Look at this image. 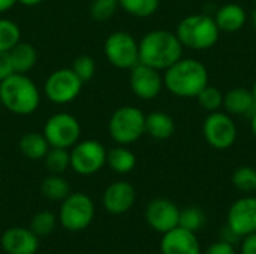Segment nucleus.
<instances>
[{
  "mask_svg": "<svg viewBox=\"0 0 256 254\" xmlns=\"http://www.w3.org/2000/svg\"><path fill=\"white\" fill-rule=\"evenodd\" d=\"M146 219H147V223L154 231H158L160 234H166L171 229L178 226L180 210L171 201L158 198V199H153L147 205Z\"/></svg>",
  "mask_w": 256,
  "mask_h": 254,
  "instance_id": "14",
  "label": "nucleus"
},
{
  "mask_svg": "<svg viewBox=\"0 0 256 254\" xmlns=\"http://www.w3.org/2000/svg\"><path fill=\"white\" fill-rule=\"evenodd\" d=\"M56 228V217L50 211H40L38 213L30 223V229L34 235L39 237H48Z\"/></svg>",
  "mask_w": 256,
  "mask_h": 254,
  "instance_id": "31",
  "label": "nucleus"
},
{
  "mask_svg": "<svg viewBox=\"0 0 256 254\" xmlns=\"http://www.w3.org/2000/svg\"><path fill=\"white\" fill-rule=\"evenodd\" d=\"M252 93H254V97H255L256 100V79L255 82H254V87H252Z\"/></svg>",
  "mask_w": 256,
  "mask_h": 254,
  "instance_id": "41",
  "label": "nucleus"
},
{
  "mask_svg": "<svg viewBox=\"0 0 256 254\" xmlns=\"http://www.w3.org/2000/svg\"><path fill=\"white\" fill-rule=\"evenodd\" d=\"M118 3L128 13L138 18L152 16L159 7V0H118Z\"/></svg>",
  "mask_w": 256,
  "mask_h": 254,
  "instance_id": "26",
  "label": "nucleus"
},
{
  "mask_svg": "<svg viewBox=\"0 0 256 254\" xmlns=\"http://www.w3.org/2000/svg\"><path fill=\"white\" fill-rule=\"evenodd\" d=\"M0 102L16 115L33 114L40 102L39 90L24 73H12L0 81Z\"/></svg>",
  "mask_w": 256,
  "mask_h": 254,
  "instance_id": "3",
  "label": "nucleus"
},
{
  "mask_svg": "<svg viewBox=\"0 0 256 254\" xmlns=\"http://www.w3.org/2000/svg\"><path fill=\"white\" fill-rule=\"evenodd\" d=\"M196 99H198V103L201 105V108L206 109L207 112L219 111L224 106V93L218 87H213L210 84L206 85L200 91Z\"/></svg>",
  "mask_w": 256,
  "mask_h": 254,
  "instance_id": "27",
  "label": "nucleus"
},
{
  "mask_svg": "<svg viewBox=\"0 0 256 254\" xmlns=\"http://www.w3.org/2000/svg\"><path fill=\"white\" fill-rule=\"evenodd\" d=\"M242 254H256V232L246 237L242 246Z\"/></svg>",
  "mask_w": 256,
  "mask_h": 254,
  "instance_id": "36",
  "label": "nucleus"
},
{
  "mask_svg": "<svg viewBox=\"0 0 256 254\" xmlns=\"http://www.w3.org/2000/svg\"><path fill=\"white\" fill-rule=\"evenodd\" d=\"M20 151L30 160H40L50 150V144L44 133L28 132L20 139Z\"/></svg>",
  "mask_w": 256,
  "mask_h": 254,
  "instance_id": "22",
  "label": "nucleus"
},
{
  "mask_svg": "<svg viewBox=\"0 0 256 254\" xmlns=\"http://www.w3.org/2000/svg\"><path fill=\"white\" fill-rule=\"evenodd\" d=\"M232 184L240 192H255L256 190V169L250 166H240L232 174Z\"/></svg>",
  "mask_w": 256,
  "mask_h": 254,
  "instance_id": "29",
  "label": "nucleus"
},
{
  "mask_svg": "<svg viewBox=\"0 0 256 254\" xmlns=\"http://www.w3.org/2000/svg\"><path fill=\"white\" fill-rule=\"evenodd\" d=\"M228 228L237 237L256 232V198H243L234 202L228 211Z\"/></svg>",
  "mask_w": 256,
  "mask_h": 254,
  "instance_id": "12",
  "label": "nucleus"
},
{
  "mask_svg": "<svg viewBox=\"0 0 256 254\" xmlns=\"http://www.w3.org/2000/svg\"><path fill=\"white\" fill-rule=\"evenodd\" d=\"M94 217V204L84 193H70L62 204L60 223L64 229L78 232L90 226Z\"/></svg>",
  "mask_w": 256,
  "mask_h": 254,
  "instance_id": "6",
  "label": "nucleus"
},
{
  "mask_svg": "<svg viewBox=\"0 0 256 254\" xmlns=\"http://www.w3.org/2000/svg\"><path fill=\"white\" fill-rule=\"evenodd\" d=\"M164 85L178 97H196L208 85L207 67L195 58H180L165 70Z\"/></svg>",
  "mask_w": 256,
  "mask_h": 254,
  "instance_id": "2",
  "label": "nucleus"
},
{
  "mask_svg": "<svg viewBox=\"0 0 256 254\" xmlns=\"http://www.w3.org/2000/svg\"><path fill=\"white\" fill-rule=\"evenodd\" d=\"M44 88L51 102L64 105L78 97L82 88V81L72 69H58L46 78Z\"/></svg>",
  "mask_w": 256,
  "mask_h": 254,
  "instance_id": "10",
  "label": "nucleus"
},
{
  "mask_svg": "<svg viewBox=\"0 0 256 254\" xmlns=\"http://www.w3.org/2000/svg\"><path fill=\"white\" fill-rule=\"evenodd\" d=\"M206 216L201 208L198 207H189L183 211H180V219H178V226L184 228L190 232H195L204 226Z\"/></svg>",
  "mask_w": 256,
  "mask_h": 254,
  "instance_id": "30",
  "label": "nucleus"
},
{
  "mask_svg": "<svg viewBox=\"0 0 256 254\" xmlns=\"http://www.w3.org/2000/svg\"><path fill=\"white\" fill-rule=\"evenodd\" d=\"M105 55L118 69H132L140 63L138 42L126 31H114L105 40Z\"/></svg>",
  "mask_w": 256,
  "mask_h": 254,
  "instance_id": "7",
  "label": "nucleus"
},
{
  "mask_svg": "<svg viewBox=\"0 0 256 254\" xmlns=\"http://www.w3.org/2000/svg\"><path fill=\"white\" fill-rule=\"evenodd\" d=\"M2 247L8 254H34L39 241L32 229L10 228L2 237Z\"/></svg>",
  "mask_w": 256,
  "mask_h": 254,
  "instance_id": "17",
  "label": "nucleus"
},
{
  "mask_svg": "<svg viewBox=\"0 0 256 254\" xmlns=\"http://www.w3.org/2000/svg\"><path fill=\"white\" fill-rule=\"evenodd\" d=\"M250 127H252V133L255 135L256 138V112L250 117Z\"/></svg>",
  "mask_w": 256,
  "mask_h": 254,
  "instance_id": "39",
  "label": "nucleus"
},
{
  "mask_svg": "<svg viewBox=\"0 0 256 254\" xmlns=\"http://www.w3.org/2000/svg\"><path fill=\"white\" fill-rule=\"evenodd\" d=\"M106 163V150L98 141H82L70 153V166L80 175H93Z\"/></svg>",
  "mask_w": 256,
  "mask_h": 254,
  "instance_id": "11",
  "label": "nucleus"
},
{
  "mask_svg": "<svg viewBox=\"0 0 256 254\" xmlns=\"http://www.w3.org/2000/svg\"><path fill=\"white\" fill-rule=\"evenodd\" d=\"M104 207L111 214H124L135 204V189L126 181L112 183L104 193Z\"/></svg>",
  "mask_w": 256,
  "mask_h": 254,
  "instance_id": "16",
  "label": "nucleus"
},
{
  "mask_svg": "<svg viewBox=\"0 0 256 254\" xmlns=\"http://www.w3.org/2000/svg\"><path fill=\"white\" fill-rule=\"evenodd\" d=\"M118 6V0H93L90 6V15L98 21H106L116 13Z\"/></svg>",
  "mask_w": 256,
  "mask_h": 254,
  "instance_id": "32",
  "label": "nucleus"
},
{
  "mask_svg": "<svg viewBox=\"0 0 256 254\" xmlns=\"http://www.w3.org/2000/svg\"><path fill=\"white\" fill-rule=\"evenodd\" d=\"M106 162L114 172L129 174L136 165V157L130 150L124 147H116L106 153Z\"/></svg>",
  "mask_w": 256,
  "mask_h": 254,
  "instance_id": "23",
  "label": "nucleus"
},
{
  "mask_svg": "<svg viewBox=\"0 0 256 254\" xmlns=\"http://www.w3.org/2000/svg\"><path fill=\"white\" fill-rule=\"evenodd\" d=\"M21 37L20 27L6 18H0V51H10Z\"/></svg>",
  "mask_w": 256,
  "mask_h": 254,
  "instance_id": "28",
  "label": "nucleus"
},
{
  "mask_svg": "<svg viewBox=\"0 0 256 254\" xmlns=\"http://www.w3.org/2000/svg\"><path fill=\"white\" fill-rule=\"evenodd\" d=\"M176 123L171 115L165 112H152L146 117V133L152 138L164 141L174 135Z\"/></svg>",
  "mask_w": 256,
  "mask_h": 254,
  "instance_id": "20",
  "label": "nucleus"
},
{
  "mask_svg": "<svg viewBox=\"0 0 256 254\" xmlns=\"http://www.w3.org/2000/svg\"><path fill=\"white\" fill-rule=\"evenodd\" d=\"M42 133L46 138L50 147L68 150L69 147L76 144L81 133V127L74 115L60 112L46 120Z\"/></svg>",
  "mask_w": 256,
  "mask_h": 254,
  "instance_id": "8",
  "label": "nucleus"
},
{
  "mask_svg": "<svg viewBox=\"0 0 256 254\" xmlns=\"http://www.w3.org/2000/svg\"><path fill=\"white\" fill-rule=\"evenodd\" d=\"M45 160V166L51 174H57L60 175L62 172H64L68 169V166L70 165V154L66 151V148H56L51 147L48 150V153L44 157Z\"/></svg>",
  "mask_w": 256,
  "mask_h": 254,
  "instance_id": "25",
  "label": "nucleus"
},
{
  "mask_svg": "<svg viewBox=\"0 0 256 254\" xmlns=\"http://www.w3.org/2000/svg\"><path fill=\"white\" fill-rule=\"evenodd\" d=\"M224 108L230 115L252 117L256 112V100L252 90L237 87L224 94Z\"/></svg>",
  "mask_w": 256,
  "mask_h": 254,
  "instance_id": "18",
  "label": "nucleus"
},
{
  "mask_svg": "<svg viewBox=\"0 0 256 254\" xmlns=\"http://www.w3.org/2000/svg\"><path fill=\"white\" fill-rule=\"evenodd\" d=\"M15 3H16V0H0V12L9 10Z\"/></svg>",
  "mask_w": 256,
  "mask_h": 254,
  "instance_id": "37",
  "label": "nucleus"
},
{
  "mask_svg": "<svg viewBox=\"0 0 256 254\" xmlns=\"http://www.w3.org/2000/svg\"><path fill=\"white\" fill-rule=\"evenodd\" d=\"M176 34L183 48L204 51L216 45L220 30L213 16L207 13H192L178 22Z\"/></svg>",
  "mask_w": 256,
  "mask_h": 254,
  "instance_id": "4",
  "label": "nucleus"
},
{
  "mask_svg": "<svg viewBox=\"0 0 256 254\" xmlns=\"http://www.w3.org/2000/svg\"><path fill=\"white\" fill-rule=\"evenodd\" d=\"M250 19H252V25H254V28L256 30V7L254 9V12H252V16H250Z\"/></svg>",
  "mask_w": 256,
  "mask_h": 254,
  "instance_id": "40",
  "label": "nucleus"
},
{
  "mask_svg": "<svg viewBox=\"0 0 256 254\" xmlns=\"http://www.w3.org/2000/svg\"><path fill=\"white\" fill-rule=\"evenodd\" d=\"M10 63L15 73H26L28 72L38 60L36 49L32 43L27 42H18L10 51H9Z\"/></svg>",
  "mask_w": 256,
  "mask_h": 254,
  "instance_id": "21",
  "label": "nucleus"
},
{
  "mask_svg": "<svg viewBox=\"0 0 256 254\" xmlns=\"http://www.w3.org/2000/svg\"><path fill=\"white\" fill-rule=\"evenodd\" d=\"M14 73V67L10 63L9 51H0V81Z\"/></svg>",
  "mask_w": 256,
  "mask_h": 254,
  "instance_id": "34",
  "label": "nucleus"
},
{
  "mask_svg": "<svg viewBox=\"0 0 256 254\" xmlns=\"http://www.w3.org/2000/svg\"><path fill=\"white\" fill-rule=\"evenodd\" d=\"M16 1H20L24 6H36V4L42 3L44 0H16Z\"/></svg>",
  "mask_w": 256,
  "mask_h": 254,
  "instance_id": "38",
  "label": "nucleus"
},
{
  "mask_svg": "<svg viewBox=\"0 0 256 254\" xmlns=\"http://www.w3.org/2000/svg\"><path fill=\"white\" fill-rule=\"evenodd\" d=\"M0 106H2V102H0Z\"/></svg>",
  "mask_w": 256,
  "mask_h": 254,
  "instance_id": "42",
  "label": "nucleus"
},
{
  "mask_svg": "<svg viewBox=\"0 0 256 254\" xmlns=\"http://www.w3.org/2000/svg\"><path fill=\"white\" fill-rule=\"evenodd\" d=\"M160 252L162 254H201V249L194 232L177 226L164 234Z\"/></svg>",
  "mask_w": 256,
  "mask_h": 254,
  "instance_id": "15",
  "label": "nucleus"
},
{
  "mask_svg": "<svg viewBox=\"0 0 256 254\" xmlns=\"http://www.w3.org/2000/svg\"><path fill=\"white\" fill-rule=\"evenodd\" d=\"M140 63L156 70H166L183 55V45L176 33L168 30L148 31L138 43Z\"/></svg>",
  "mask_w": 256,
  "mask_h": 254,
  "instance_id": "1",
  "label": "nucleus"
},
{
  "mask_svg": "<svg viewBox=\"0 0 256 254\" xmlns=\"http://www.w3.org/2000/svg\"><path fill=\"white\" fill-rule=\"evenodd\" d=\"M72 70L76 73V76L86 82V81H90L94 75V70H96V64H94V60L88 55H81L78 57L75 61H74V67Z\"/></svg>",
  "mask_w": 256,
  "mask_h": 254,
  "instance_id": "33",
  "label": "nucleus"
},
{
  "mask_svg": "<svg viewBox=\"0 0 256 254\" xmlns=\"http://www.w3.org/2000/svg\"><path fill=\"white\" fill-rule=\"evenodd\" d=\"M202 133L210 147L216 150H228L236 144L237 126L230 114L214 111L206 118Z\"/></svg>",
  "mask_w": 256,
  "mask_h": 254,
  "instance_id": "9",
  "label": "nucleus"
},
{
  "mask_svg": "<svg viewBox=\"0 0 256 254\" xmlns=\"http://www.w3.org/2000/svg\"><path fill=\"white\" fill-rule=\"evenodd\" d=\"M248 15L246 10L243 9V6L237 4V3H228L224 4L220 9H218L214 21L219 27L220 31H238L243 28V25L246 24Z\"/></svg>",
  "mask_w": 256,
  "mask_h": 254,
  "instance_id": "19",
  "label": "nucleus"
},
{
  "mask_svg": "<svg viewBox=\"0 0 256 254\" xmlns=\"http://www.w3.org/2000/svg\"><path fill=\"white\" fill-rule=\"evenodd\" d=\"M108 129L117 144H132L146 133V115L135 106H122L111 115Z\"/></svg>",
  "mask_w": 256,
  "mask_h": 254,
  "instance_id": "5",
  "label": "nucleus"
},
{
  "mask_svg": "<svg viewBox=\"0 0 256 254\" xmlns=\"http://www.w3.org/2000/svg\"><path fill=\"white\" fill-rule=\"evenodd\" d=\"M204 254H236V250L231 243L219 241V243L212 244Z\"/></svg>",
  "mask_w": 256,
  "mask_h": 254,
  "instance_id": "35",
  "label": "nucleus"
},
{
  "mask_svg": "<svg viewBox=\"0 0 256 254\" xmlns=\"http://www.w3.org/2000/svg\"><path fill=\"white\" fill-rule=\"evenodd\" d=\"M40 192L50 201H64L70 195V186L64 178L52 174L42 181Z\"/></svg>",
  "mask_w": 256,
  "mask_h": 254,
  "instance_id": "24",
  "label": "nucleus"
},
{
  "mask_svg": "<svg viewBox=\"0 0 256 254\" xmlns=\"http://www.w3.org/2000/svg\"><path fill=\"white\" fill-rule=\"evenodd\" d=\"M164 87V78L159 70L138 63L132 67L130 73V88L142 100H152L159 96Z\"/></svg>",
  "mask_w": 256,
  "mask_h": 254,
  "instance_id": "13",
  "label": "nucleus"
}]
</instances>
